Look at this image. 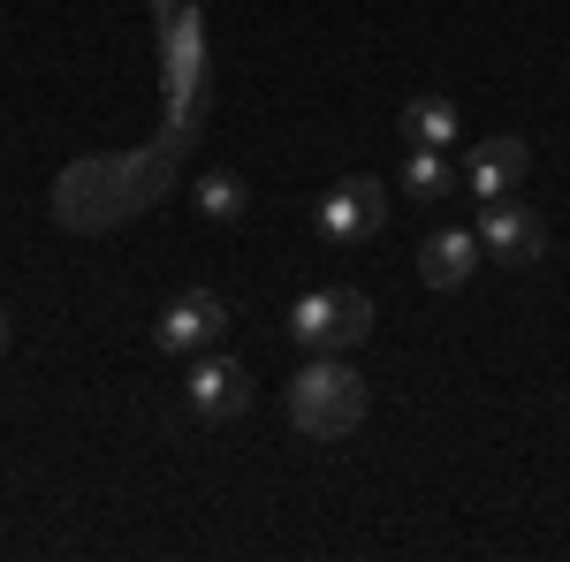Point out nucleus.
<instances>
[{"instance_id":"1","label":"nucleus","mask_w":570,"mask_h":562,"mask_svg":"<svg viewBox=\"0 0 570 562\" xmlns=\"http://www.w3.org/2000/svg\"><path fill=\"white\" fill-rule=\"evenodd\" d=\"M289 418H297V433H312V441H343V433L365 426V381H357L335 349H320L305 373L289 381Z\"/></svg>"},{"instance_id":"5","label":"nucleus","mask_w":570,"mask_h":562,"mask_svg":"<svg viewBox=\"0 0 570 562\" xmlns=\"http://www.w3.org/2000/svg\"><path fill=\"white\" fill-rule=\"evenodd\" d=\"M228 335V304L214 289H183L160 319H153V343L168 349V357H206V349Z\"/></svg>"},{"instance_id":"11","label":"nucleus","mask_w":570,"mask_h":562,"mask_svg":"<svg viewBox=\"0 0 570 562\" xmlns=\"http://www.w3.org/2000/svg\"><path fill=\"white\" fill-rule=\"evenodd\" d=\"M244 206H252V183L244 175H228V168L198 175V214L206 220H244Z\"/></svg>"},{"instance_id":"7","label":"nucleus","mask_w":570,"mask_h":562,"mask_svg":"<svg viewBox=\"0 0 570 562\" xmlns=\"http://www.w3.org/2000/svg\"><path fill=\"white\" fill-rule=\"evenodd\" d=\"M525 168H532L525 137H487V145H472V160H464V190L472 198H510L525 183Z\"/></svg>"},{"instance_id":"9","label":"nucleus","mask_w":570,"mask_h":562,"mask_svg":"<svg viewBox=\"0 0 570 562\" xmlns=\"http://www.w3.org/2000/svg\"><path fill=\"white\" fill-rule=\"evenodd\" d=\"M456 99H441V91H419L411 107H403V145H434V152H449L456 145Z\"/></svg>"},{"instance_id":"10","label":"nucleus","mask_w":570,"mask_h":562,"mask_svg":"<svg viewBox=\"0 0 570 562\" xmlns=\"http://www.w3.org/2000/svg\"><path fill=\"white\" fill-rule=\"evenodd\" d=\"M449 183H456L449 152H434V145H411V152H403V175H395V190H403V198L441 206V198H449Z\"/></svg>"},{"instance_id":"12","label":"nucleus","mask_w":570,"mask_h":562,"mask_svg":"<svg viewBox=\"0 0 570 562\" xmlns=\"http://www.w3.org/2000/svg\"><path fill=\"white\" fill-rule=\"evenodd\" d=\"M8 335H16V327H8V312H0V357H8Z\"/></svg>"},{"instance_id":"2","label":"nucleus","mask_w":570,"mask_h":562,"mask_svg":"<svg viewBox=\"0 0 570 562\" xmlns=\"http://www.w3.org/2000/svg\"><path fill=\"white\" fill-rule=\"evenodd\" d=\"M289 335L320 357V349H357L365 335H373V297L365 289H312V297L289 304Z\"/></svg>"},{"instance_id":"8","label":"nucleus","mask_w":570,"mask_h":562,"mask_svg":"<svg viewBox=\"0 0 570 562\" xmlns=\"http://www.w3.org/2000/svg\"><path fill=\"white\" fill-rule=\"evenodd\" d=\"M480 274V228H434L419 244V282L426 289H464Z\"/></svg>"},{"instance_id":"3","label":"nucleus","mask_w":570,"mask_h":562,"mask_svg":"<svg viewBox=\"0 0 570 562\" xmlns=\"http://www.w3.org/2000/svg\"><path fill=\"white\" fill-rule=\"evenodd\" d=\"M312 228H320V244H335V252L373 244V236L389 228V183H381V175H343V183L312 206Z\"/></svg>"},{"instance_id":"4","label":"nucleus","mask_w":570,"mask_h":562,"mask_svg":"<svg viewBox=\"0 0 570 562\" xmlns=\"http://www.w3.org/2000/svg\"><path fill=\"white\" fill-rule=\"evenodd\" d=\"M480 252L502 266H540V252H548V220L532 214V206H518V190L510 198H480Z\"/></svg>"},{"instance_id":"6","label":"nucleus","mask_w":570,"mask_h":562,"mask_svg":"<svg viewBox=\"0 0 570 562\" xmlns=\"http://www.w3.org/2000/svg\"><path fill=\"white\" fill-rule=\"evenodd\" d=\"M183 403H190L206 426L244 418V411H252V373H244L236 357H214V349H206V357L190 365V381H183Z\"/></svg>"}]
</instances>
